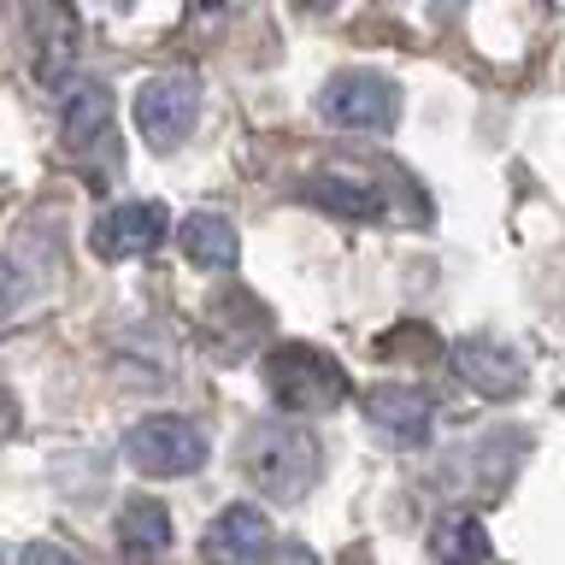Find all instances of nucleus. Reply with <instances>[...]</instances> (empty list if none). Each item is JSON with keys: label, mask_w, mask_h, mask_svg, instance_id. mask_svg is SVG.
Masks as SVG:
<instances>
[{"label": "nucleus", "mask_w": 565, "mask_h": 565, "mask_svg": "<svg viewBox=\"0 0 565 565\" xmlns=\"http://www.w3.org/2000/svg\"><path fill=\"white\" fill-rule=\"evenodd\" d=\"M18 565H83V559L71 554L65 542H30V547H24V559H18Z\"/></svg>", "instance_id": "dca6fc26"}, {"label": "nucleus", "mask_w": 565, "mask_h": 565, "mask_svg": "<svg viewBox=\"0 0 565 565\" xmlns=\"http://www.w3.org/2000/svg\"><path fill=\"white\" fill-rule=\"evenodd\" d=\"M201 554H206V565H259L271 554V524H265L259 507H224L206 524Z\"/></svg>", "instance_id": "9d476101"}, {"label": "nucleus", "mask_w": 565, "mask_h": 565, "mask_svg": "<svg viewBox=\"0 0 565 565\" xmlns=\"http://www.w3.org/2000/svg\"><path fill=\"white\" fill-rule=\"evenodd\" d=\"M242 477L265 501H300L318 483V441L300 424H254L242 436Z\"/></svg>", "instance_id": "f257e3e1"}, {"label": "nucleus", "mask_w": 565, "mask_h": 565, "mask_svg": "<svg viewBox=\"0 0 565 565\" xmlns=\"http://www.w3.org/2000/svg\"><path fill=\"white\" fill-rule=\"evenodd\" d=\"M348 565H371V559H365V554H348Z\"/></svg>", "instance_id": "6ab92c4d"}, {"label": "nucleus", "mask_w": 565, "mask_h": 565, "mask_svg": "<svg viewBox=\"0 0 565 565\" xmlns=\"http://www.w3.org/2000/svg\"><path fill=\"white\" fill-rule=\"evenodd\" d=\"M277 565H318V559H312V547L289 542V547H282V554H277Z\"/></svg>", "instance_id": "a211bd4d"}, {"label": "nucleus", "mask_w": 565, "mask_h": 565, "mask_svg": "<svg viewBox=\"0 0 565 565\" xmlns=\"http://www.w3.org/2000/svg\"><path fill=\"white\" fill-rule=\"evenodd\" d=\"M365 418L371 430L395 448H424L430 441V418H436V401L424 388H406V383H383L365 395Z\"/></svg>", "instance_id": "423d86ee"}, {"label": "nucleus", "mask_w": 565, "mask_h": 565, "mask_svg": "<svg viewBox=\"0 0 565 565\" xmlns=\"http://www.w3.org/2000/svg\"><path fill=\"white\" fill-rule=\"evenodd\" d=\"M318 113L342 130H395L401 118V88L383 71H335L318 88Z\"/></svg>", "instance_id": "20e7f679"}, {"label": "nucleus", "mask_w": 565, "mask_h": 565, "mask_svg": "<svg viewBox=\"0 0 565 565\" xmlns=\"http://www.w3.org/2000/svg\"><path fill=\"white\" fill-rule=\"evenodd\" d=\"M113 141V88L83 83L65 95V148L71 153H95Z\"/></svg>", "instance_id": "9b49d317"}, {"label": "nucleus", "mask_w": 565, "mask_h": 565, "mask_svg": "<svg viewBox=\"0 0 565 565\" xmlns=\"http://www.w3.org/2000/svg\"><path fill=\"white\" fill-rule=\"evenodd\" d=\"M454 371H459V383L477 388V395H489V401H512L524 388V360L507 342H494V335H466V342H454Z\"/></svg>", "instance_id": "0eeeda50"}, {"label": "nucleus", "mask_w": 565, "mask_h": 565, "mask_svg": "<svg viewBox=\"0 0 565 565\" xmlns=\"http://www.w3.org/2000/svg\"><path fill=\"white\" fill-rule=\"evenodd\" d=\"M12 307H18V271H12L7 259H0V318H7Z\"/></svg>", "instance_id": "f3484780"}, {"label": "nucleus", "mask_w": 565, "mask_h": 565, "mask_svg": "<svg viewBox=\"0 0 565 565\" xmlns=\"http://www.w3.org/2000/svg\"><path fill=\"white\" fill-rule=\"evenodd\" d=\"M124 459L141 477H189L206 466V436L201 424L183 413H148L141 424H130L124 436Z\"/></svg>", "instance_id": "7ed1b4c3"}, {"label": "nucleus", "mask_w": 565, "mask_h": 565, "mask_svg": "<svg viewBox=\"0 0 565 565\" xmlns=\"http://www.w3.org/2000/svg\"><path fill=\"white\" fill-rule=\"evenodd\" d=\"M194 113H201V88L183 71H166V77H148L136 88V130L153 153H171L177 141H189Z\"/></svg>", "instance_id": "39448f33"}, {"label": "nucleus", "mask_w": 565, "mask_h": 565, "mask_svg": "<svg viewBox=\"0 0 565 565\" xmlns=\"http://www.w3.org/2000/svg\"><path fill=\"white\" fill-rule=\"evenodd\" d=\"M30 30H35V42H42V53H35V71H42V83H60L65 77V65H71V12L60 7H35L30 12Z\"/></svg>", "instance_id": "2eb2a0df"}, {"label": "nucleus", "mask_w": 565, "mask_h": 565, "mask_svg": "<svg viewBox=\"0 0 565 565\" xmlns=\"http://www.w3.org/2000/svg\"><path fill=\"white\" fill-rule=\"evenodd\" d=\"M430 559L436 565H483L489 559V530L477 512H441L430 530Z\"/></svg>", "instance_id": "4468645a"}, {"label": "nucleus", "mask_w": 565, "mask_h": 565, "mask_svg": "<svg viewBox=\"0 0 565 565\" xmlns=\"http://www.w3.org/2000/svg\"><path fill=\"white\" fill-rule=\"evenodd\" d=\"M259 377H265V395H271L282 413H330V406L348 401L342 360H330L324 348H307V342L271 348L259 365Z\"/></svg>", "instance_id": "f03ea898"}, {"label": "nucleus", "mask_w": 565, "mask_h": 565, "mask_svg": "<svg viewBox=\"0 0 565 565\" xmlns=\"http://www.w3.org/2000/svg\"><path fill=\"white\" fill-rule=\"evenodd\" d=\"M177 242H183L189 265H201V271H224V265H236V224L218 218V212H189L183 230H177Z\"/></svg>", "instance_id": "ddd939ff"}, {"label": "nucleus", "mask_w": 565, "mask_h": 565, "mask_svg": "<svg viewBox=\"0 0 565 565\" xmlns=\"http://www.w3.org/2000/svg\"><path fill=\"white\" fill-rule=\"evenodd\" d=\"M166 206L159 201H124L113 206L106 218H95V230H88V247H95L100 259H136L148 254V247L166 236Z\"/></svg>", "instance_id": "1a4fd4ad"}, {"label": "nucleus", "mask_w": 565, "mask_h": 565, "mask_svg": "<svg viewBox=\"0 0 565 565\" xmlns=\"http://www.w3.org/2000/svg\"><path fill=\"white\" fill-rule=\"evenodd\" d=\"M300 201L324 206V212H335V218H365V224L371 218H388V194L377 189V177L342 171V166L300 177Z\"/></svg>", "instance_id": "6e6552de"}, {"label": "nucleus", "mask_w": 565, "mask_h": 565, "mask_svg": "<svg viewBox=\"0 0 565 565\" xmlns=\"http://www.w3.org/2000/svg\"><path fill=\"white\" fill-rule=\"evenodd\" d=\"M118 547H124V559H159L171 547V519H166V507L159 501H124L118 507Z\"/></svg>", "instance_id": "f8f14e48"}]
</instances>
